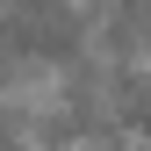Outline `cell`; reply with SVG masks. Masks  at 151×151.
<instances>
[]
</instances>
